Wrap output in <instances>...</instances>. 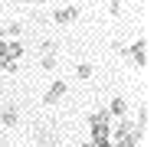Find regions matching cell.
Wrapping results in <instances>:
<instances>
[{"label":"cell","instance_id":"4fadbf2b","mask_svg":"<svg viewBox=\"0 0 154 147\" xmlns=\"http://www.w3.org/2000/svg\"><path fill=\"white\" fill-rule=\"evenodd\" d=\"M39 65H43V69H49V72H53V69H56V65H59V59H56V56H43V62H39Z\"/></svg>","mask_w":154,"mask_h":147},{"label":"cell","instance_id":"7a4b0ae2","mask_svg":"<svg viewBox=\"0 0 154 147\" xmlns=\"http://www.w3.org/2000/svg\"><path fill=\"white\" fill-rule=\"evenodd\" d=\"M66 92H69V85H66L62 79H56L53 85L46 88V95H43V105H46V108H53V105H59L62 98H66Z\"/></svg>","mask_w":154,"mask_h":147},{"label":"cell","instance_id":"8fae6325","mask_svg":"<svg viewBox=\"0 0 154 147\" xmlns=\"http://www.w3.org/2000/svg\"><path fill=\"white\" fill-rule=\"evenodd\" d=\"M148 121H151V105H141V115L134 124H141V128H148Z\"/></svg>","mask_w":154,"mask_h":147},{"label":"cell","instance_id":"277c9868","mask_svg":"<svg viewBox=\"0 0 154 147\" xmlns=\"http://www.w3.org/2000/svg\"><path fill=\"white\" fill-rule=\"evenodd\" d=\"M105 111H108L112 118H118V121H122V118H128V98H122V95H115V98H112V105H108Z\"/></svg>","mask_w":154,"mask_h":147},{"label":"cell","instance_id":"30bf717a","mask_svg":"<svg viewBox=\"0 0 154 147\" xmlns=\"http://www.w3.org/2000/svg\"><path fill=\"white\" fill-rule=\"evenodd\" d=\"M39 49H43V56H56V52H59V43H56V39H46Z\"/></svg>","mask_w":154,"mask_h":147},{"label":"cell","instance_id":"ac0fdd59","mask_svg":"<svg viewBox=\"0 0 154 147\" xmlns=\"http://www.w3.org/2000/svg\"><path fill=\"white\" fill-rule=\"evenodd\" d=\"M125 147H141V144H125Z\"/></svg>","mask_w":154,"mask_h":147},{"label":"cell","instance_id":"9c48e42d","mask_svg":"<svg viewBox=\"0 0 154 147\" xmlns=\"http://www.w3.org/2000/svg\"><path fill=\"white\" fill-rule=\"evenodd\" d=\"M0 72H17V59H10L7 52H0Z\"/></svg>","mask_w":154,"mask_h":147},{"label":"cell","instance_id":"5b68a950","mask_svg":"<svg viewBox=\"0 0 154 147\" xmlns=\"http://www.w3.org/2000/svg\"><path fill=\"white\" fill-rule=\"evenodd\" d=\"M33 134H36V141H39L43 147H53V144H56V134H53V128H49V124H39Z\"/></svg>","mask_w":154,"mask_h":147},{"label":"cell","instance_id":"8992f818","mask_svg":"<svg viewBox=\"0 0 154 147\" xmlns=\"http://www.w3.org/2000/svg\"><path fill=\"white\" fill-rule=\"evenodd\" d=\"M89 124H92V131L112 128V115H108V111H95V115H89Z\"/></svg>","mask_w":154,"mask_h":147},{"label":"cell","instance_id":"7c38bea8","mask_svg":"<svg viewBox=\"0 0 154 147\" xmlns=\"http://www.w3.org/2000/svg\"><path fill=\"white\" fill-rule=\"evenodd\" d=\"M75 75H79V79H92V65H89V62H79V65H75Z\"/></svg>","mask_w":154,"mask_h":147},{"label":"cell","instance_id":"6da1fadb","mask_svg":"<svg viewBox=\"0 0 154 147\" xmlns=\"http://www.w3.org/2000/svg\"><path fill=\"white\" fill-rule=\"evenodd\" d=\"M125 59H128V65L144 69V65H148V39H138V43L125 46Z\"/></svg>","mask_w":154,"mask_h":147},{"label":"cell","instance_id":"e0dca14e","mask_svg":"<svg viewBox=\"0 0 154 147\" xmlns=\"http://www.w3.org/2000/svg\"><path fill=\"white\" fill-rule=\"evenodd\" d=\"M30 3H46V0H30Z\"/></svg>","mask_w":154,"mask_h":147},{"label":"cell","instance_id":"5bb4252c","mask_svg":"<svg viewBox=\"0 0 154 147\" xmlns=\"http://www.w3.org/2000/svg\"><path fill=\"white\" fill-rule=\"evenodd\" d=\"M108 10H112V16H118V13H122V0H112V7H108Z\"/></svg>","mask_w":154,"mask_h":147},{"label":"cell","instance_id":"ba28073f","mask_svg":"<svg viewBox=\"0 0 154 147\" xmlns=\"http://www.w3.org/2000/svg\"><path fill=\"white\" fill-rule=\"evenodd\" d=\"M20 33H23V26H20V23H7V26L0 29V39H17Z\"/></svg>","mask_w":154,"mask_h":147},{"label":"cell","instance_id":"2e32d148","mask_svg":"<svg viewBox=\"0 0 154 147\" xmlns=\"http://www.w3.org/2000/svg\"><path fill=\"white\" fill-rule=\"evenodd\" d=\"M79 147H92V141H82V144H79Z\"/></svg>","mask_w":154,"mask_h":147},{"label":"cell","instance_id":"d6986e66","mask_svg":"<svg viewBox=\"0 0 154 147\" xmlns=\"http://www.w3.org/2000/svg\"><path fill=\"white\" fill-rule=\"evenodd\" d=\"M59 147H69V144H59Z\"/></svg>","mask_w":154,"mask_h":147},{"label":"cell","instance_id":"52a82bcc","mask_svg":"<svg viewBox=\"0 0 154 147\" xmlns=\"http://www.w3.org/2000/svg\"><path fill=\"white\" fill-rule=\"evenodd\" d=\"M20 121V111L17 108H7V111H0V128H13Z\"/></svg>","mask_w":154,"mask_h":147},{"label":"cell","instance_id":"3957f363","mask_svg":"<svg viewBox=\"0 0 154 147\" xmlns=\"http://www.w3.org/2000/svg\"><path fill=\"white\" fill-rule=\"evenodd\" d=\"M53 20L59 23V26H69V23H75L79 20V7L72 3V7H59L56 13H53Z\"/></svg>","mask_w":154,"mask_h":147},{"label":"cell","instance_id":"9a60e30c","mask_svg":"<svg viewBox=\"0 0 154 147\" xmlns=\"http://www.w3.org/2000/svg\"><path fill=\"white\" fill-rule=\"evenodd\" d=\"M72 3H75V0H62V7H72Z\"/></svg>","mask_w":154,"mask_h":147}]
</instances>
